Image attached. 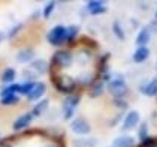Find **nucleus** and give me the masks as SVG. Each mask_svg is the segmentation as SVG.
Listing matches in <instances>:
<instances>
[{"label": "nucleus", "instance_id": "nucleus-5", "mask_svg": "<svg viewBox=\"0 0 157 147\" xmlns=\"http://www.w3.org/2000/svg\"><path fill=\"white\" fill-rule=\"evenodd\" d=\"M71 131L76 135H88L91 132V125L84 117H76L71 123Z\"/></svg>", "mask_w": 157, "mask_h": 147}, {"label": "nucleus", "instance_id": "nucleus-12", "mask_svg": "<svg viewBox=\"0 0 157 147\" xmlns=\"http://www.w3.org/2000/svg\"><path fill=\"white\" fill-rule=\"evenodd\" d=\"M75 59H76V62L79 65H88L91 62V59H93V50H90L88 47H81L76 51Z\"/></svg>", "mask_w": 157, "mask_h": 147}, {"label": "nucleus", "instance_id": "nucleus-28", "mask_svg": "<svg viewBox=\"0 0 157 147\" xmlns=\"http://www.w3.org/2000/svg\"><path fill=\"white\" fill-rule=\"evenodd\" d=\"M139 147H157V137H148L147 140L141 141Z\"/></svg>", "mask_w": 157, "mask_h": 147}, {"label": "nucleus", "instance_id": "nucleus-1", "mask_svg": "<svg viewBox=\"0 0 157 147\" xmlns=\"http://www.w3.org/2000/svg\"><path fill=\"white\" fill-rule=\"evenodd\" d=\"M52 84H54V87L60 93H64V95H72V93H75V90L78 87L76 80L73 77H71V75H64V74H56V75H52Z\"/></svg>", "mask_w": 157, "mask_h": 147}, {"label": "nucleus", "instance_id": "nucleus-6", "mask_svg": "<svg viewBox=\"0 0 157 147\" xmlns=\"http://www.w3.org/2000/svg\"><path fill=\"white\" fill-rule=\"evenodd\" d=\"M139 120H141V114H139V111H136V110L127 111V114H126L124 119H123V129H124V131L133 129V128L139 123Z\"/></svg>", "mask_w": 157, "mask_h": 147}, {"label": "nucleus", "instance_id": "nucleus-17", "mask_svg": "<svg viewBox=\"0 0 157 147\" xmlns=\"http://www.w3.org/2000/svg\"><path fill=\"white\" fill-rule=\"evenodd\" d=\"M112 147H135V140L130 135H121L112 141Z\"/></svg>", "mask_w": 157, "mask_h": 147}, {"label": "nucleus", "instance_id": "nucleus-13", "mask_svg": "<svg viewBox=\"0 0 157 147\" xmlns=\"http://www.w3.org/2000/svg\"><path fill=\"white\" fill-rule=\"evenodd\" d=\"M45 93H47V86H45L44 83H35V86L32 89V92L29 93L27 99H29L30 102H35V101H39Z\"/></svg>", "mask_w": 157, "mask_h": 147}, {"label": "nucleus", "instance_id": "nucleus-34", "mask_svg": "<svg viewBox=\"0 0 157 147\" xmlns=\"http://www.w3.org/2000/svg\"><path fill=\"white\" fill-rule=\"evenodd\" d=\"M0 147H12V146L8 144V141H0Z\"/></svg>", "mask_w": 157, "mask_h": 147}, {"label": "nucleus", "instance_id": "nucleus-18", "mask_svg": "<svg viewBox=\"0 0 157 147\" xmlns=\"http://www.w3.org/2000/svg\"><path fill=\"white\" fill-rule=\"evenodd\" d=\"M150 57V50L148 47H138L133 53V62L135 63H144Z\"/></svg>", "mask_w": 157, "mask_h": 147}, {"label": "nucleus", "instance_id": "nucleus-4", "mask_svg": "<svg viewBox=\"0 0 157 147\" xmlns=\"http://www.w3.org/2000/svg\"><path fill=\"white\" fill-rule=\"evenodd\" d=\"M47 41L51 45H56V47H60L63 44H66V27L61 24L54 26L47 35Z\"/></svg>", "mask_w": 157, "mask_h": 147}, {"label": "nucleus", "instance_id": "nucleus-24", "mask_svg": "<svg viewBox=\"0 0 157 147\" xmlns=\"http://www.w3.org/2000/svg\"><path fill=\"white\" fill-rule=\"evenodd\" d=\"M112 32H114V35L118 38L120 41H124L126 39V33H124V30H123V27L118 21H114L112 23Z\"/></svg>", "mask_w": 157, "mask_h": 147}, {"label": "nucleus", "instance_id": "nucleus-33", "mask_svg": "<svg viewBox=\"0 0 157 147\" xmlns=\"http://www.w3.org/2000/svg\"><path fill=\"white\" fill-rule=\"evenodd\" d=\"M44 147H63V144L56 141V143H47V144H45Z\"/></svg>", "mask_w": 157, "mask_h": 147}, {"label": "nucleus", "instance_id": "nucleus-9", "mask_svg": "<svg viewBox=\"0 0 157 147\" xmlns=\"http://www.w3.org/2000/svg\"><path fill=\"white\" fill-rule=\"evenodd\" d=\"M105 90H106V83L102 81V80H96V81L90 86L88 95H90V98L91 99H97L105 93Z\"/></svg>", "mask_w": 157, "mask_h": 147}, {"label": "nucleus", "instance_id": "nucleus-19", "mask_svg": "<svg viewBox=\"0 0 157 147\" xmlns=\"http://www.w3.org/2000/svg\"><path fill=\"white\" fill-rule=\"evenodd\" d=\"M49 107V99H42V101H39L36 105L33 107V116L35 117H40L42 114H45L47 113V110H48Z\"/></svg>", "mask_w": 157, "mask_h": 147}, {"label": "nucleus", "instance_id": "nucleus-15", "mask_svg": "<svg viewBox=\"0 0 157 147\" xmlns=\"http://www.w3.org/2000/svg\"><path fill=\"white\" fill-rule=\"evenodd\" d=\"M33 57H35L33 48H23L17 53V57L15 59H17V62H20V63H32V62L35 60Z\"/></svg>", "mask_w": 157, "mask_h": 147}, {"label": "nucleus", "instance_id": "nucleus-10", "mask_svg": "<svg viewBox=\"0 0 157 147\" xmlns=\"http://www.w3.org/2000/svg\"><path fill=\"white\" fill-rule=\"evenodd\" d=\"M96 80H99V78H97V74L91 72V71H84V72H81L78 75L76 83L82 87H90Z\"/></svg>", "mask_w": 157, "mask_h": 147}, {"label": "nucleus", "instance_id": "nucleus-35", "mask_svg": "<svg viewBox=\"0 0 157 147\" xmlns=\"http://www.w3.org/2000/svg\"><path fill=\"white\" fill-rule=\"evenodd\" d=\"M3 38H5V35H3V33H2V32H0V42H2V41H3Z\"/></svg>", "mask_w": 157, "mask_h": 147}, {"label": "nucleus", "instance_id": "nucleus-25", "mask_svg": "<svg viewBox=\"0 0 157 147\" xmlns=\"http://www.w3.org/2000/svg\"><path fill=\"white\" fill-rule=\"evenodd\" d=\"M148 137H150L148 135V123L142 122L139 125V129H138V138H139V141H144Z\"/></svg>", "mask_w": 157, "mask_h": 147}, {"label": "nucleus", "instance_id": "nucleus-27", "mask_svg": "<svg viewBox=\"0 0 157 147\" xmlns=\"http://www.w3.org/2000/svg\"><path fill=\"white\" fill-rule=\"evenodd\" d=\"M54 9H56V2H48L45 6H44V18H49L51 17V14L54 12Z\"/></svg>", "mask_w": 157, "mask_h": 147}, {"label": "nucleus", "instance_id": "nucleus-11", "mask_svg": "<svg viewBox=\"0 0 157 147\" xmlns=\"http://www.w3.org/2000/svg\"><path fill=\"white\" fill-rule=\"evenodd\" d=\"M139 92H141L144 96H148V98L157 96V78H153V80L144 83L142 86L139 87Z\"/></svg>", "mask_w": 157, "mask_h": 147}, {"label": "nucleus", "instance_id": "nucleus-23", "mask_svg": "<svg viewBox=\"0 0 157 147\" xmlns=\"http://www.w3.org/2000/svg\"><path fill=\"white\" fill-rule=\"evenodd\" d=\"M20 102V98L17 95H8V96H3L0 99V104L3 107H12V105H17Z\"/></svg>", "mask_w": 157, "mask_h": 147}, {"label": "nucleus", "instance_id": "nucleus-31", "mask_svg": "<svg viewBox=\"0 0 157 147\" xmlns=\"http://www.w3.org/2000/svg\"><path fill=\"white\" fill-rule=\"evenodd\" d=\"M21 27H23V24H17L15 27H13L12 30H11V33H8V38H13L20 30H21Z\"/></svg>", "mask_w": 157, "mask_h": 147}, {"label": "nucleus", "instance_id": "nucleus-16", "mask_svg": "<svg viewBox=\"0 0 157 147\" xmlns=\"http://www.w3.org/2000/svg\"><path fill=\"white\" fill-rule=\"evenodd\" d=\"M30 69L35 71L37 75H44V74H47L49 71V66L44 59H35L30 65Z\"/></svg>", "mask_w": 157, "mask_h": 147}, {"label": "nucleus", "instance_id": "nucleus-36", "mask_svg": "<svg viewBox=\"0 0 157 147\" xmlns=\"http://www.w3.org/2000/svg\"><path fill=\"white\" fill-rule=\"evenodd\" d=\"M156 20H157V9H156Z\"/></svg>", "mask_w": 157, "mask_h": 147}, {"label": "nucleus", "instance_id": "nucleus-3", "mask_svg": "<svg viewBox=\"0 0 157 147\" xmlns=\"http://www.w3.org/2000/svg\"><path fill=\"white\" fill-rule=\"evenodd\" d=\"M75 62V54H73L71 50H59L52 54V59H51V65L54 69H66V68H71L72 63Z\"/></svg>", "mask_w": 157, "mask_h": 147}, {"label": "nucleus", "instance_id": "nucleus-21", "mask_svg": "<svg viewBox=\"0 0 157 147\" xmlns=\"http://www.w3.org/2000/svg\"><path fill=\"white\" fill-rule=\"evenodd\" d=\"M79 35V26H67L66 27V44H73Z\"/></svg>", "mask_w": 157, "mask_h": 147}, {"label": "nucleus", "instance_id": "nucleus-8", "mask_svg": "<svg viewBox=\"0 0 157 147\" xmlns=\"http://www.w3.org/2000/svg\"><path fill=\"white\" fill-rule=\"evenodd\" d=\"M35 119V116H33V113H24V114H21L12 125V129L13 131H21V129H25L32 120Z\"/></svg>", "mask_w": 157, "mask_h": 147}, {"label": "nucleus", "instance_id": "nucleus-30", "mask_svg": "<svg viewBox=\"0 0 157 147\" xmlns=\"http://www.w3.org/2000/svg\"><path fill=\"white\" fill-rule=\"evenodd\" d=\"M112 102H114V105H115V107H118L120 110H126V108H129V104H127L124 99H114Z\"/></svg>", "mask_w": 157, "mask_h": 147}, {"label": "nucleus", "instance_id": "nucleus-7", "mask_svg": "<svg viewBox=\"0 0 157 147\" xmlns=\"http://www.w3.org/2000/svg\"><path fill=\"white\" fill-rule=\"evenodd\" d=\"M87 11L91 15H102L108 11V6L105 2H100V0H90L87 2Z\"/></svg>", "mask_w": 157, "mask_h": 147}, {"label": "nucleus", "instance_id": "nucleus-2", "mask_svg": "<svg viewBox=\"0 0 157 147\" xmlns=\"http://www.w3.org/2000/svg\"><path fill=\"white\" fill-rule=\"evenodd\" d=\"M106 90H108V93L114 99H123L129 93V86L126 84L123 75L117 74V75H114V78L106 84Z\"/></svg>", "mask_w": 157, "mask_h": 147}, {"label": "nucleus", "instance_id": "nucleus-32", "mask_svg": "<svg viewBox=\"0 0 157 147\" xmlns=\"http://www.w3.org/2000/svg\"><path fill=\"white\" fill-rule=\"evenodd\" d=\"M150 30H151V33L157 35V20H154L153 23H150Z\"/></svg>", "mask_w": 157, "mask_h": 147}, {"label": "nucleus", "instance_id": "nucleus-20", "mask_svg": "<svg viewBox=\"0 0 157 147\" xmlns=\"http://www.w3.org/2000/svg\"><path fill=\"white\" fill-rule=\"evenodd\" d=\"M79 102H81V95L72 93V95H67L66 99L63 101V107H69V108L76 110V107L79 105Z\"/></svg>", "mask_w": 157, "mask_h": 147}, {"label": "nucleus", "instance_id": "nucleus-14", "mask_svg": "<svg viewBox=\"0 0 157 147\" xmlns=\"http://www.w3.org/2000/svg\"><path fill=\"white\" fill-rule=\"evenodd\" d=\"M151 39V30L150 27H142L138 35H136V45L138 47H147V44L150 42Z\"/></svg>", "mask_w": 157, "mask_h": 147}, {"label": "nucleus", "instance_id": "nucleus-22", "mask_svg": "<svg viewBox=\"0 0 157 147\" xmlns=\"http://www.w3.org/2000/svg\"><path fill=\"white\" fill-rule=\"evenodd\" d=\"M15 77H17L15 69H12V68H6V69H3L0 78H2V83H5V84H13Z\"/></svg>", "mask_w": 157, "mask_h": 147}, {"label": "nucleus", "instance_id": "nucleus-26", "mask_svg": "<svg viewBox=\"0 0 157 147\" xmlns=\"http://www.w3.org/2000/svg\"><path fill=\"white\" fill-rule=\"evenodd\" d=\"M36 83V81H35ZM35 83L33 81H25L23 84H20V90H18V93L20 95H24V96H29V93L32 92V89L35 86Z\"/></svg>", "mask_w": 157, "mask_h": 147}, {"label": "nucleus", "instance_id": "nucleus-29", "mask_svg": "<svg viewBox=\"0 0 157 147\" xmlns=\"http://www.w3.org/2000/svg\"><path fill=\"white\" fill-rule=\"evenodd\" d=\"M23 77H24L27 81H33L35 83V78L37 77V74L35 71H32V69H24L23 71Z\"/></svg>", "mask_w": 157, "mask_h": 147}]
</instances>
